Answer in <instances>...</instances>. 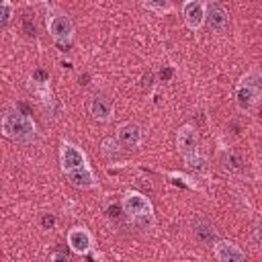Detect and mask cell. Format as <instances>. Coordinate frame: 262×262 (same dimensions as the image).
Returning <instances> with one entry per match:
<instances>
[{
	"instance_id": "11",
	"label": "cell",
	"mask_w": 262,
	"mask_h": 262,
	"mask_svg": "<svg viewBox=\"0 0 262 262\" xmlns=\"http://www.w3.org/2000/svg\"><path fill=\"white\" fill-rule=\"evenodd\" d=\"M111 113H113V104H111L106 98H102V96L92 98V102H90V115H92L94 119L106 121V119L111 117Z\"/></svg>"
},
{
	"instance_id": "12",
	"label": "cell",
	"mask_w": 262,
	"mask_h": 262,
	"mask_svg": "<svg viewBox=\"0 0 262 262\" xmlns=\"http://www.w3.org/2000/svg\"><path fill=\"white\" fill-rule=\"evenodd\" d=\"M68 180H70L74 186H78V188H88V186L94 184L92 172L86 170L84 166H82V168H76V170H70V172H68Z\"/></svg>"
},
{
	"instance_id": "13",
	"label": "cell",
	"mask_w": 262,
	"mask_h": 262,
	"mask_svg": "<svg viewBox=\"0 0 262 262\" xmlns=\"http://www.w3.org/2000/svg\"><path fill=\"white\" fill-rule=\"evenodd\" d=\"M258 94H260V88H254V86H248V84H242L237 88V104L242 108H250L256 100H258Z\"/></svg>"
},
{
	"instance_id": "23",
	"label": "cell",
	"mask_w": 262,
	"mask_h": 262,
	"mask_svg": "<svg viewBox=\"0 0 262 262\" xmlns=\"http://www.w3.org/2000/svg\"><path fill=\"white\" fill-rule=\"evenodd\" d=\"M41 223H43V227H53V225H55V219H53L51 215H45V217L41 219Z\"/></svg>"
},
{
	"instance_id": "20",
	"label": "cell",
	"mask_w": 262,
	"mask_h": 262,
	"mask_svg": "<svg viewBox=\"0 0 262 262\" xmlns=\"http://www.w3.org/2000/svg\"><path fill=\"white\" fill-rule=\"evenodd\" d=\"M154 8H158V10H162V8H168V0H147Z\"/></svg>"
},
{
	"instance_id": "18",
	"label": "cell",
	"mask_w": 262,
	"mask_h": 262,
	"mask_svg": "<svg viewBox=\"0 0 262 262\" xmlns=\"http://www.w3.org/2000/svg\"><path fill=\"white\" fill-rule=\"evenodd\" d=\"M141 88L143 90H151L154 88V74L151 72H147V74L141 76Z\"/></svg>"
},
{
	"instance_id": "5",
	"label": "cell",
	"mask_w": 262,
	"mask_h": 262,
	"mask_svg": "<svg viewBox=\"0 0 262 262\" xmlns=\"http://www.w3.org/2000/svg\"><path fill=\"white\" fill-rule=\"evenodd\" d=\"M215 258L221 262H242L246 254L231 242H217L215 246Z\"/></svg>"
},
{
	"instance_id": "24",
	"label": "cell",
	"mask_w": 262,
	"mask_h": 262,
	"mask_svg": "<svg viewBox=\"0 0 262 262\" xmlns=\"http://www.w3.org/2000/svg\"><path fill=\"white\" fill-rule=\"evenodd\" d=\"M49 260H68V254L66 252H53L49 256Z\"/></svg>"
},
{
	"instance_id": "9",
	"label": "cell",
	"mask_w": 262,
	"mask_h": 262,
	"mask_svg": "<svg viewBox=\"0 0 262 262\" xmlns=\"http://www.w3.org/2000/svg\"><path fill=\"white\" fill-rule=\"evenodd\" d=\"M203 18H205V6H203V2L201 0L186 2V6H184V20H186V25L190 29H196V27H201Z\"/></svg>"
},
{
	"instance_id": "15",
	"label": "cell",
	"mask_w": 262,
	"mask_h": 262,
	"mask_svg": "<svg viewBox=\"0 0 262 262\" xmlns=\"http://www.w3.org/2000/svg\"><path fill=\"white\" fill-rule=\"evenodd\" d=\"M12 18V4L10 0H0V29H4Z\"/></svg>"
},
{
	"instance_id": "6",
	"label": "cell",
	"mask_w": 262,
	"mask_h": 262,
	"mask_svg": "<svg viewBox=\"0 0 262 262\" xmlns=\"http://www.w3.org/2000/svg\"><path fill=\"white\" fill-rule=\"evenodd\" d=\"M196 131L190 127V125H184L180 131H178V149L184 154V156H194L196 154Z\"/></svg>"
},
{
	"instance_id": "21",
	"label": "cell",
	"mask_w": 262,
	"mask_h": 262,
	"mask_svg": "<svg viewBox=\"0 0 262 262\" xmlns=\"http://www.w3.org/2000/svg\"><path fill=\"white\" fill-rule=\"evenodd\" d=\"M172 74H174L172 68H162V70H160V78H162V80H170Z\"/></svg>"
},
{
	"instance_id": "10",
	"label": "cell",
	"mask_w": 262,
	"mask_h": 262,
	"mask_svg": "<svg viewBox=\"0 0 262 262\" xmlns=\"http://www.w3.org/2000/svg\"><path fill=\"white\" fill-rule=\"evenodd\" d=\"M207 23H209V29L211 31H217V33H221V31H225V27H227V12H225V8H221V6H209V10H207Z\"/></svg>"
},
{
	"instance_id": "14",
	"label": "cell",
	"mask_w": 262,
	"mask_h": 262,
	"mask_svg": "<svg viewBox=\"0 0 262 262\" xmlns=\"http://www.w3.org/2000/svg\"><path fill=\"white\" fill-rule=\"evenodd\" d=\"M194 233H196V239H201L203 244H213V242L217 239L215 229H213L209 223H205V221H199V223H196Z\"/></svg>"
},
{
	"instance_id": "3",
	"label": "cell",
	"mask_w": 262,
	"mask_h": 262,
	"mask_svg": "<svg viewBox=\"0 0 262 262\" xmlns=\"http://www.w3.org/2000/svg\"><path fill=\"white\" fill-rule=\"evenodd\" d=\"M72 31H74L72 20H70L68 16H63V14H57V16H53V18L49 20V33L53 35V39H55L57 43L68 41V39L72 37Z\"/></svg>"
},
{
	"instance_id": "19",
	"label": "cell",
	"mask_w": 262,
	"mask_h": 262,
	"mask_svg": "<svg viewBox=\"0 0 262 262\" xmlns=\"http://www.w3.org/2000/svg\"><path fill=\"white\" fill-rule=\"evenodd\" d=\"M33 78H35L37 82H47V80H49V74H47L43 68H37L35 74H33Z\"/></svg>"
},
{
	"instance_id": "8",
	"label": "cell",
	"mask_w": 262,
	"mask_h": 262,
	"mask_svg": "<svg viewBox=\"0 0 262 262\" xmlns=\"http://www.w3.org/2000/svg\"><path fill=\"white\" fill-rule=\"evenodd\" d=\"M68 244H70V248H72L74 252L86 254V252L90 250V246H92V239H90V235H88L86 229L74 227V229L68 233Z\"/></svg>"
},
{
	"instance_id": "1",
	"label": "cell",
	"mask_w": 262,
	"mask_h": 262,
	"mask_svg": "<svg viewBox=\"0 0 262 262\" xmlns=\"http://www.w3.org/2000/svg\"><path fill=\"white\" fill-rule=\"evenodd\" d=\"M2 131L4 135H8L10 139L14 141H20V143H27L35 137V125L33 121L27 117V115H20V113H6L4 119H2Z\"/></svg>"
},
{
	"instance_id": "7",
	"label": "cell",
	"mask_w": 262,
	"mask_h": 262,
	"mask_svg": "<svg viewBox=\"0 0 262 262\" xmlns=\"http://www.w3.org/2000/svg\"><path fill=\"white\" fill-rule=\"evenodd\" d=\"M82 164H84L82 151L78 147L70 145V143H63V147H61V168H63V172L82 168Z\"/></svg>"
},
{
	"instance_id": "16",
	"label": "cell",
	"mask_w": 262,
	"mask_h": 262,
	"mask_svg": "<svg viewBox=\"0 0 262 262\" xmlns=\"http://www.w3.org/2000/svg\"><path fill=\"white\" fill-rule=\"evenodd\" d=\"M192 172H205L207 170V164H205V160L203 158H199V156H188V164H186Z\"/></svg>"
},
{
	"instance_id": "17",
	"label": "cell",
	"mask_w": 262,
	"mask_h": 262,
	"mask_svg": "<svg viewBox=\"0 0 262 262\" xmlns=\"http://www.w3.org/2000/svg\"><path fill=\"white\" fill-rule=\"evenodd\" d=\"M225 162H227V168H231V170H239L242 168V158L235 156V154H229Z\"/></svg>"
},
{
	"instance_id": "2",
	"label": "cell",
	"mask_w": 262,
	"mask_h": 262,
	"mask_svg": "<svg viewBox=\"0 0 262 262\" xmlns=\"http://www.w3.org/2000/svg\"><path fill=\"white\" fill-rule=\"evenodd\" d=\"M123 209H125V213L133 215V217H141V215H149L151 213L149 201L139 192H129L125 196V201H123Z\"/></svg>"
},
{
	"instance_id": "22",
	"label": "cell",
	"mask_w": 262,
	"mask_h": 262,
	"mask_svg": "<svg viewBox=\"0 0 262 262\" xmlns=\"http://www.w3.org/2000/svg\"><path fill=\"white\" fill-rule=\"evenodd\" d=\"M106 213H108V217H119L121 215V209H119V205H111L106 209Z\"/></svg>"
},
{
	"instance_id": "4",
	"label": "cell",
	"mask_w": 262,
	"mask_h": 262,
	"mask_svg": "<svg viewBox=\"0 0 262 262\" xmlns=\"http://www.w3.org/2000/svg\"><path fill=\"white\" fill-rule=\"evenodd\" d=\"M117 139H119V143H121L123 147L133 149V147H137L139 141H141V129H139L135 123H125V125L119 129Z\"/></svg>"
}]
</instances>
